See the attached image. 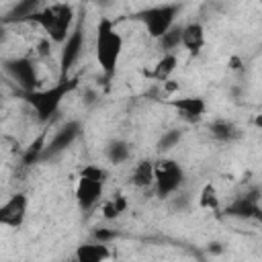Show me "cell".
<instances>
[{
  "mask_svg": "<svg viewBox=\"0 0 262 262\" xmlns=\"http://www.w3.org/2000/svg\"><path fill=\"white\" fill-rule=\"evenodd\" d=\"M205 43H207V33L201 23L182 25V49H186L190 55H199Z\"/></svg>",
  "mask_w": 262,
  "mask_h": 262,
  "instance_id": "4fadbf2b",
  "label": "cell"
},
{
  "mask_svg": "<svg viewBox=\"0 0 262 262\" xmlns=\"http://www.w3.org/2000/svg\"><path fill=\"white\" fill-rule=\"evenodd\" d=\"M229 68H231L233 72H239V70H242V59H239L237 55L229 57Z\"/></svg>",
  "mask_w": 262,
  "mask_h": 262,
  "instance_id": "f1b7e54d",
  "label": "cell"
},
{
  "mask_svg": "<svg viewBox=\"0 0 262 262\" xmlns=\"http://www.w3.org/2000/svg\"><path fill=\"white\" fill-rule=\"evenodd\" d=\"M27 211H29V199H27V194L25 192H14L0 207V225L18 229L25 223V219H27Z\"/></svg>",
  "mask_w": 262,
  "mask_h": 262,
  "instance_id": "30bf717a",
  "label": "cell"
},
{
  "mask_svg": "<svg viewBox=\"0 0 262 262\" xmlns=\"http://www.w3.org/2000/svg\"><path fill=\"white\" fill-rule=\"evenodd\" d=\"M182 135H184V131H182V129H178V127L164 131V133L160 135L158 143H156V149H158L160 154H164V156H166L168 151H172V149L182 141Z\"/></svg>",
  "mask_w": 262,
  "mask_h": 262,
  "instance_id": "7402d4cb",
  "label": "cell"
},
{
  "mask_svg": "<svg viewBox=\"0 0 262 262\" xmlns=\"http://www.w3.org/2000/svg\"><path fill=\"white\" fill-rule=\"evenodd\" d=\"M254 127H258V129H260V131H262V113H260V115H256V117H254Z\"/></svg>",
  "mask_w": 262,
  "mask_h": 262,
  "instance_id": "4dcf8cb0",
  "label": "cell"
},
{
  "mask_svg": "<svg viewBox=\"0 0 262 262\" xmlns=\"http://www.w3.org/2000/svg\"><path fill=\"white\" fill-rule=\"evenodd\" d=\"M127 199L123 196V194H115L111 201H106L104 205H102V217L106 219V221H113V219H119L125 211H127Z\"/></svg>",
  "mask_w": 262,
  "mask_h": 262,
  "instance_id": "603a6c76",
  "label": "cell"
},
{
  "mask_svg": "<svg viewBox=\"0 0 262 262\" xmlns=\"http://www.w3.org/2000/svg\"><path fill=\"white\" fill-rule=\"evenodd\" d=\"M82 51H84V25L78 23L59 49V80L70 78V72L78 63Z\"/></svg>",
  "mask_w": 262,
  "mask_h": 262,
  "instance_id": "8992f818",
  "label": "cell"
},
{
  "mask_svg": "<svg viewBox=\"0 0 262 262\" xmlns=\"http://www.w3.org/2000/svg\"><path fill=\"white\" fill-rule=\"evenodd\" d=\"M102 194H104V182H96V180L78 176L74 196H76V203H78L80 211H84V213L92 211L102 201Z\"/></svg>",
  "mask_w": 262,
  "mask_h": 262,
  "instance_id": "7c38bea8",
  "label": "cell"
},
{
  "mask_svg": "<svg viewBox=\"0 0 262 262\" xmlns=\"http://www.w3.org/2000/svg\"><path fill=\"white\" fill-rule=\"evenodd\" d=\"M96 2H100V4H106V2H108V0H96Z\"/></svg>",
  "mask_w": 262,
  "mask_h": 262,
  "instance_id": "1f68e13d",
  "label": "cell"
},
{
  "mask_svg": "<svg viewBox=\"0 0 262 262\" xmlns=\"http://www.w3.org/2000/svg\"><path fill=\"white\" fill-rule=\"evenodd\" d=\"M260 141H262V135H260Z\"/></svg>",
  "mask_w": 262,
  "mask_h": 262,
  "instance_id": "e575fe53",
  "label": "cell"
},
{
  "mask_svg": "<svg viewBox=\"0 0 262 262\" xmlns=\"http://www.w3.org/2000/svg\"><path fill=\"white\" fill-rule=\"evenodd\" d=\"M29 23L37 25L39 29H43V33L47 35L49 41L61 45L70 33L74 31V23H76V12L70 4L66 2H57V4H49L43 6Z\"/></svg>",
  "mask_w": 262,
  "mask_h": 262,
  "instance_id": "7a4b0ae2",
  "label": "cell"
},
{
  "mask_svg": "<svg viewBox=\"0 0 262 262\" xmlns=\"http://www.w3.org/2000/svg\"><path fill=\"white\" fill-rule=\"evenodd\" d=\"M4 72L8 74V78L12 82H16V86L23 92H33L39 86V76H37V68L33 63L31 57H12L4 61Z\"/></svg>",
  "mask_w": 262,
  "mask_h": 262,
  "instance_id": "52a82bcc",
  "label": "cell"
},
{
  "mask_svg": "<svg viewBox=\"0 0 262 262\" xmlns=\"http://www.w3.org/2000/svg\"><path fill=\"white\" fill-rule=\"evenodd\" d=\"M199 207L207 211H217L219 209V192L213 186V182H207L201 192H199Z\"/></svg>",
  "mask_w": 262,
  "mask_h": 262,
  "instance_id": "cb8c5ba5",
  "label": "cell"
},
{
  "mask_svg": "<svg viewBox=\"0 0 262 262\" xmlns=\"http://www.w3.org/2000/svg\"><path fill=\"white\" fill-rule=\"evenodd\" d=\"M84 102H86V104H94V102H98V94L92 92V90H86V92H84Z\"/></svg>",
  "mask_w": 262,
  "mask_h": 262,
  "instance_id": "83f0119b",
  "label": "cell"
},
{
  "mask_svg": "<svg viewBox=\"0 0 262 262\" xmlns=\"http://www.w3.org/2000/svg\"><path fill=\"white\" fill-rule=\"evenodd\" d=\"M154 180H156V162L151 160H139L129 174V182L135 188H149L154 186Z\"/></svg>",
  "mask_w": 262,
  "mask_h": 262,
  "instance_id": "2e32d148",
  "label": "cell"
},
{
  "mask_svg": "<svg viewBox=\"0 0 262 262\" xmlns=\"http://www.w3.org/2000/svg\"><path fill=\"white\" fill-rule=\"evenodd\" d=\"M82 135V123L72 119V121H66L53 135L51 139H47V145L43 149V156H41V162L45 160H51L55 156H59L61 151H66L78 137Z\"/></svg>",
  "mask_w": 262,
  "mask_h": 262,
  "instance_id": "9c48e42d",
  "label": "cell"
},
{
  "mask_svg": "<svg viewBox=\"0 0 262 262\" xmlns=\"http://www.w3.org/2000/svg\"><path fill=\"white\" fill-rule=\"evenodd\" d=\"M256 2H260V4H262V0H256Z\"/></svg>",
  "mask_w": 262,
  "mask_h": 262,
  "instance_id": "836d02e7",
  "label": "cell"
},
{
  "mask_svg": "<svg viewBox=\"0 0 262 262\" xmlns=\"http://www.w3.org/2000/svg\"><path fill=\"white\" fill-rule=\"evenodd\" d=\"M115 237H117V231L115 229H108V227H100V229L94 231V239L96 242H102V244H111Z\"/></svg>",
  "mask_w": 262,
  "mask_h": 262,
  "instance_id": "484cf974",
  "label": "cell"
},
{
  "mask_svg": "<svg viewBox=\"0 0 262 262\" xmlns=\"http://www.w3.org/2000/svg\"><path fill=\"white\" fill-rule=\"evenodd\" d=\"M47 135H49L47 131H41L39 137L33 139V141L27 145V149H25V154H23V158H20V164H23V166H33V164L41 162L43 149H45V145H47Z\"/></svg>",
  "mask_w": 262,
  "mask_h": 262,
  "instance_id": "ffe728a7",
  "label": "cell"
},
{
  "mask_svg": "<svg viewBox=\"0 0 262 262\" xmlns=\"http://www.w3.org/2000/svg\"><path fill=\"white\" fill-rule=\"evenodd\" d=\"M260 211H262V196H260Z\"/></svg>",
  "mask_w": 262,
  "mask_h": 262,
  "instance_id": "d6a6232c",
  "label": "cell"
},
{
  "mask_svg": "<svg viewBox=\"0 0 262 262\" xmlns=\"http://www.w3.org/2000/svg\"><path fill=\"white\" fill-rule=\"evenodd\" d=\"M184 184V170L182 166L172 160V158H160L156 162V180H154V190L160 199H170L174 196Z\"/></svg>",
  "mask_w": 262,
  "mask_h": 262,
  "instance_id": "5b68a950",
  "label": "cell"
},
{
  "mask_svg": "<svg viewBox=\"0 0 262 262\" xmlns=\"http://www.w3.org/2000/svg\"><path fill=\"white\" fill-rule=\"evenodd\" d=\"M113 256V252L108 250V244H102V242H92V244H84V246H78L74 258L78 262H104Z\"/></svg>",
  "mask_w": 262,
  "mask_h": 262,
  "instance_id": "e0dca14e",
  "label": "cell"
},
{
  "mask_svg": "<svg viewBox=\"0 0 262 262\" xmlns=\"http://www.w3.org/2000/svg\"><path fill=\"white\" fill-rule=\"evenodd\" d=\"M168 106L186 123H199L207 115V100L203 96H174L168 100Z\"/></svg>",
  "mask_w": 262,
  "mask_h": 262,
  "instance_id": "8fae6325",
  "label": "cell"
},
{
  "mask_svg": "<svg viewBox=\"0 0 262 262\" xmlns=\"http://www.w3.org/2000/svg\"><path fill=\"white\" fill-rule=\"evenodd\" d=\"M104 156H106L108 164L121 166V164L131 160V143H127L125 139H113V141H108Z\"/></svg>",
  "mask_w": 262,
  "mask_h": 262,
  "instance_id": "d6986e66",
  "label": "cell"
},
{
  "mask_svg": "<svg viewBox=\"0 0 262 262\" xmlns=\"http://www.w3.org/2000/svg\"><path fill=\"white\" fill-rule=\"evenodd\" d=\"M176 68H178V55L176 53H162V57L156 61L154 70L147 76L154 78V80H158L162 84V82H166V80L172 78V74L176 72Z\"/></svg>",
  "mask_w": 262,
  "mask_h": 262,
  "instance_id": "ac0fdd59",
  "label": "cell"
},
{
  "mask_svg": "<svg viewBox=\"0 0 262 262\" xmlns=\"http://www.w3.org/2000/svg\"><path fill=\"white\" fill-rule=\"evenodd\" d=\"M43 8V0H16L4 16V23H29Z\"/></svg>",
  "mask_w": 262,
  "mask_h": 262,
  "instance_id": "5bb4252c",
  "label": "cell"
},
{
  "mask_svg": "<svg viewBox=\"0 0 262 262\" xmlns=\"http://www.w3.org/2000/svg\"><path fill=\"white\" fill-rule=\"evenodd\" d=\"M123 47H125V41H123V35L119 33V29L115 27V23L111 18L102 16L96 25L94 51H96L98 68L106 80H111L115 76L121 55H123Z\"/></svg>",
  "mask_w": 262,
  "mask_h": 262,
  "instance_id": "6da1fadb",
  "label": "cell"
},
{
  "mask_svg": "<svg viewBox=\"0 0 262 262\" xmlns=\"http://www.w3.org/2000/svg\"><path fill=\"white\" fill-rule=\"evenodd\" d=\"M209 135L219 143H235L242 137V127L227 119H217L209 125Z\"/></svg>",
  "mask_w": 262,
  "mask_h": 262,
  "instance_id": "9a60e30c",
  "label": "cell"
},
{
  "mask_svg": "<svg viewBox=\"0 0 262 262\" xmlns=\"http://www.w3.org/2000/svg\"><path fill=\"white\" fill-rule=\"evenodd\" d=\"M80 176L106 184V180H108V170L102 168V166H98V164H86V166L80 170Z\"/></svg>",
  "mask_w": 262,
  "mask_h": 262,
  "instance_id": "d4e9b609",
  "label": "cell"
},
{
  "mask_svg": "<svg viewBox=\"0 0 262 262\" xmlns=\"http://www.w3.org/2000/svg\"><path fill=\"white\" fill-rule=\"evenodd\" d=\"M260 196H262V190L260 188H250L244 194H237L223 209V213L227 217H233V219H244V221H248V219H260L262 221Z\"/></svg>",
  "mask_w": 262,
  "mask_h": 262,
  "instance_id": "ba28073f",
  "label": "cell"
},
{
  "mask_svg": "<svg viewBox=\"0 0 262 262\" xmlns=\"http://www.w3.org/2000/svg\"><path fill=\"white\" fill-rule=\"evenodd\" d=\"M78 88V80L76 78H66L55 82L49 88H37L33 92H25V98L29 102V106L33 108V113L37 115V119L41 123H47L61 106L63 98L74 92Z\"/></svg>",
  "mask_w": 262,
  "mask_h": 262,
  "instance_id": "3957f363",
  "label": "cell"
},
{
  "mask_svg": "<svg viewBox=\"0 0 262 262\" xmlns=\"http://www.w3.org/2000/svg\"><path fill=\"white\" fill-rule=\"evenodd\" d=\"M158 41V47L162 49V53H176L178 47H182V25H174L168 33H164Z\"/></svg>",
  "mask_w": 262,
  "mask_h": 262,
  "instance_id": "44dd1931",
  "label": "cell"
},
{
  "mask_svg": "<svg viewBox=\"0 0 262 262\" xmlns=\"http://www.w3.org/2000/svg\"><path fill=\"white\" fill-rule=\"evenodd\" d=\"M180 12H182L180 2H166V4L143 8L133 18L139 20L145 27V31L151 39H160L164 33H168L176 25V18H178Z\"/></svg>",
  "mask_w": 262,
  "mask_h": 262,
  "instance_id": "277c9868",
  "label": "cell"
},
{
  "mask_svg": "<svg viewBox=\"0 0 262 262\" xmlns=\"http://www.w3.org/2000/svg\"><path fill=\"white\" fill-rule=\"evenodd\" d=\"M211 254H221L223 252V246L219 244V242H213V244H209V248H207Z\"/></svg>",
  "mask_w": 262,
  "mask_h": 262,
  "instance_id": "f546056e",
  "label": "cell"
},
{
  "mask_svg": "<svg viewBox=\"0 0 262 262\" xmlns=\"http://www.w3.org/2000/svg\"><path fill=\"white\" fill-rule=\"evenodd\" d=\"M162 90H164V94H174V92H178L180 90V84L176 82V80H166V82H162Z\"/></svg>",
  "mask_w": 262,
  "mask_h": 262,
  "instance_id": "4316f807",
  "label": "cell"
}]
</instances>
